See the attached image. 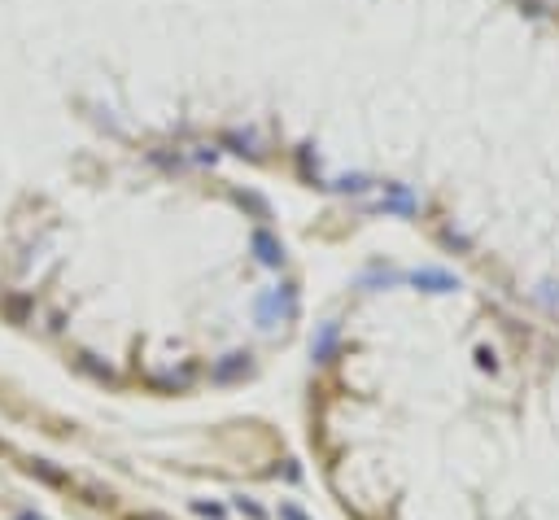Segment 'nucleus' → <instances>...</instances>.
<instances>
[{"label":"nucleus","mask_w":559,"mask_h":520,"mask_svg":"<svg viewBox=\"0 0 559 520\" xmlns=\"http://www.w3.org/2000/svg\"><path fill=\"white\" fill-rule=\"evenodd\" d=\"M18 520H36V516H18Z\"/></svg>","instance_id":"obj_4"},{"label":"nucleus","mask_w":559,"mask_h":520,"mask_svg":"<svg viewBox=\"0 0 559 520\" xmlns=\"http://www.w3.org/2000/svg\"><path fill=\"white\" fill-rule=\"evenodd\" d=\"M284 520H306L302 512H293V507H284Z\"/></svg>","instance_id":"obj_3"},{"label":"nucleus","mask_w":559,"mask_h":520,"mask_svg":"<svg viewBox=\"0 0 559 520\" xmlns=\"http://www.w3.org/2000/svg\"><path fill=\"white\" fill-rule=\"evenodd\" d=\"M192 507L201 512V516H210V520H219V516H223V507H215V503H192Z\"/></svg>","instance_id":"obj_2"},{"label":"nucleus","mask_w":559,"mask_h":520,"mask_svg":"<svg viewBox=\"0 0 559 520\" xmlns=\"http://www.w3.org/2000/svg\"><path fill=\"white\" fill-rule=\"evenodd\" d=\"M236 507H240L245 516H250V520H262V507H258V503H245V498H236Z\"/></svg>","instance_id":"obj_1"}]
</instances>
